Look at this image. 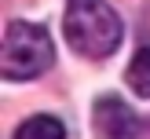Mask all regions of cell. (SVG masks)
Here are the masks:
<instances>
[{
	"mask_svg": "<svg viewBox=\"0 0 150 139\" xmlns=\"http://www.w3.org/2000/svg\"><path fill=\"white\" fill-rule=\"evenodd\" d=\"M128 84H132L136 95L150 99V48L136 51V59H132V66H128Z\"/></svg>",
	"mask_w": 150,
	"mask_h": 139,
	"instance_id": "obj_5",
	"label": "cell"
},
{
	"mask_svg": "<svg viewBox=\"0 0 150 139\" xmlns=\"http://www.w3.org/2000/svg\"><path fill=\"white\" fill-rule=\"evenodd\" d=\"M55 59L48 29L37 22H11L0 44V77L4 80H29L40 77Z\"/></svg>",
	"mask_w": 150,
	"mask_h": 139,
	"instance_id": "obj_2",
	"label": "cell"
},
{
	"mask_svg": "<svg viewBox=\"0 0 150 139\" xmlns=\"http://www.w3.org/2000/svg\"><path fill=\"white\" fill-rule=\"evenodd\" d=\"M95 128L103 139H132L136 135V114L121 99H99L95 102Z\"/></svg>",
	"mask_w": 150,
	"mask_h": 139,
	"instance_id": "obj_3",
	"label": "cell"
},
{
	"mask_svg": "<svg viewBox=\"0 0 150 139\" xmlns=\"http://www.w3.org/2000/svg\"><path fill=\"white\" fill-rule=\"evenodd\" d=\"M62 33L73 51H81L88 59H106L117 51L125 29H121L117 11L106 0H70L66 18H62Z\"/></svg>",
	"mask_w": 150,
	"mask_h": 139,
	"instance_id": "obj_1",
	"label": "cell"
},
{
	"mask_svg": "<svg viewBox=\"0 0 150 139\" xmlns=\"http://www.w3.org/2000/svg\"><path fill=\"white\" fill-rule=\"evenodd\" d=\"M15 139H66V128H62V121H59V117L40 114V117L22 121L18 132H15Z\"/></svg>",
	"mask_w": 150,
	"mask_h": 139,
	"instance_id": "obj_4",
	"label": "cell"
}]
</instances>
